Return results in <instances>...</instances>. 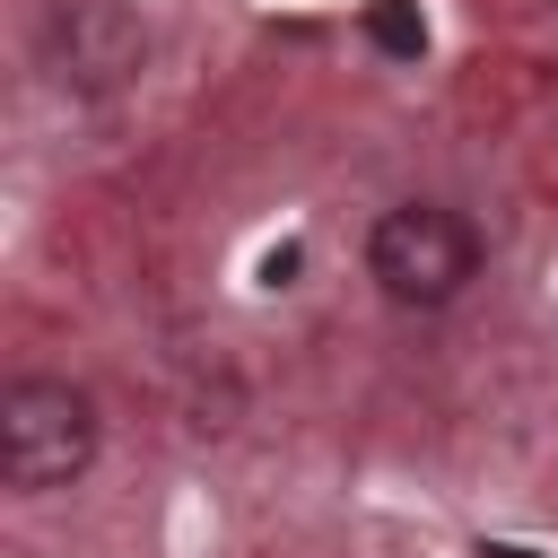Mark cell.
<instances>
[{
  "label": "cell",
  "instance_id": "obj_1",
  "mask_svg": "<svg viewBox=\"0 0 558 558\" xmlns=\"http://www.w3.org/2000/svg\"><path fill=\"white\" fill-rule=\"evenodd\" d=\"M87 462H96V401L70 375H17L0 392V471H9V488L44 497V488H70Z\"/></svg>",
  "mask_w": 558,
  "mask_h": 558
},
{
  "label": "cell",
  "instance_id": "obj_2",
  "mask_svg": "<svg viewBox=\"0 0 558 558\" xmlns=\"http://www.w3.org/2000/svg\"><path fill=\"white\" fill-rule=\"evenodd\" d=\"M366 270L392 305H453L480 279V227L436 201H401L366 235Z\"/></svg>",
  "mask_w": 558,
  "mask_h": 558
},
{
  "label": "cell",
  "instance_id": "obj_3",
  "mask_svg": "<svg viewBox=\"0 0 558 558\" xmlns=\"http://www.w3.org/2000/svg\"><path fill=\"white\" fill-rule=\"evenodd\" d=\"M366 44L392 52V61H418V52H427V17H418V0H366Z\"/></svg>",
  "mask_w": 558,
  "mask_h": 558
},
{
  "label": "cell",
  "instance_id": "obj_4",
  "mask_svg": "<svg viewBox=\"0 0 558 558\" xmlns=\"http://www.w3.org/2000/svg\"><path fill=\"white\" fill-rule=\"evenodd\" d=\"M480 558H532V549H514V541H488V549H480Z\"/></svg>",
  "mask_w": 558,
  "mask_h": 558
}]
</instances>
